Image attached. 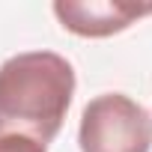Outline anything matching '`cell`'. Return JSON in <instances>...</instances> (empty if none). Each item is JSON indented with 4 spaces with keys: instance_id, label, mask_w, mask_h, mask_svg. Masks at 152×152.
<instances>
[{
    "instance_id": "1",
    "label": "cell",
    "mask_w": 152,
    "mask_h": 152,
    "mask_svg": "<svg viewBox=\"0 0 152 152\" xmlns=\"http://www.w3.org/2000/svg\"><path fill=\"white\" fill-rule=\"evenodd\" d=\"M75 96V69L54 51H24L0 63V137L51 143Z\"/></svg>"
},
{
    "instance_id": "2",
    "label": "cell",
    "mask_w": 152,
    "mask_h": 152,
    "mask_svg": "<svg viewBox=\"0 0 152 152\" xmlns=\"http://www.w3.org/2000/svg\"><path fill=\"white\" fill-rule=\"evenodd\" d=\"M78 143L81 152H149L152 116L122 93L96 96L81 113Z\"/></svg>"
},
{
    "instance_id": "3",
    "label": "cell",
    "mask_w": 152,
    "mask_h": 152,
    "mask_svg": "<svg viewBox=\"0 0 152 152\" xmlns=\"http://www.w3.org/2000/svg\"><path fill=\"white\" fill-rule=\"evenodd\" d=\"M51 9L63 30L84 39L122 33L140 18L152 15V3H134V0H57Z\"/></svg>"
},
{
    "instance_id": "4",
    "label": "cell",
    "mask_w": 152,
    "mask_h": 152,
    "mask_svg": "<svg viewBox=\"0 0 152 152\" xmlns=\"http://www.w3.org/2000/svg\"><path fill=\"white\" fill-rule=\"evenodd\" d=\"M0 152H48V149L27 137H0Z\"/></svg>"
}]
</instances>
